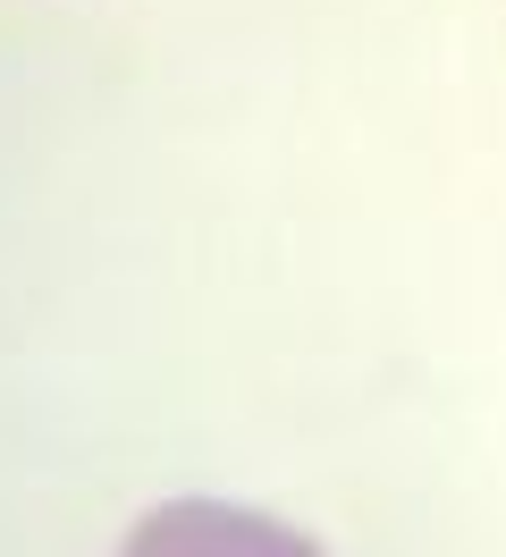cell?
<instances>
[{"instance_id":"6da1fadb","label":"cell","mask_w":506,"mask_h":557,"mask_svg":"<svg viewBox=\"0 0 506 557\" xmlns=\"http://www.w3.org/2000/svg\"><path fill=\"white\" fill-rule=\"evenodd\" d=\"M119 557H321L296 523L254 516V507H220V498H169L135 523Z\"/></svg>"}]
</instances>
